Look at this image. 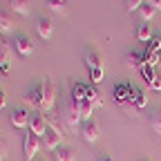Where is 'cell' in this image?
I'll list each match as a JSON object with an SVG mask.
<instances>
[{"label":"cell","mask_w":161,"mask_h":161,"mask_svg":"<svg viewBox=\"0 0 161 161\" xmlns=\"http://www.w3.org/2000/svg\"><path fill=\"white\" fill-rule=\"evenodd\" d=\"M5 103H7V94H5V90H0V110L5 108Z\"/></svg>","instance_id":"cell-30"},{"label":"cell","mask_w":161,"mask_h":161,"mask_svg":"<svg viewBox=\"0 0 161 161\" xmlns=\"http://www.w3.org/2000/svg\"><path fill=\"white\" fill-rule=\"evenodd\" d=\"M5 159V154H3V143H0V161H3Z\"/></svg>","instance_id":"cell-32"},{"label":"cell","mask_w":161,"mask_h":161,"mask_svg":"<svg viewBox=\"0 0 161 161\" xmlns=\"http://www.w3.org/2000/svg\"><path fill=\"white\" fill-rule=\"evenodd\" d=\"M40 146L45 150H58L60 148V132L54 130V128H47V132L43 134V139H40Z\"/></svg>","instance_id":"cell-5"},{"label":"cell","mask_w":161,"mask_h":161,"mask_svg":"<svg viewBox=\"0 0 161 161\" xmlns=\"http://www.w3.org/2000/svg\"><path fill=\"white\" fill-rule=\"evenodd\" d=\"M47 128H49L47 116H43V114H31V119H29V132H34L36 136L43 139V134L47 132Z\"/></svg>","instance_id":"cell-4"},{"label":"cell","mask_w":161,"mask_h":161,"mask_svg":"<svg viewBox=\"0 0 161 161\" xmlns=\"http://www.w3.org/2000/svg\"><path fill=\"white\" fill-rule=\"evenodd\" d=\"M11 29H14V23H11V20H9L7 16L0 14V31H3V34H9Z\"/></svg>","instance_id":"cell-24"},{"label":"cell","mask_w":161,"mask_h":161,"mask_svg":"<svg viewBox=\"0 0 161 161\" xmlns=\"http://www.w3.org/2000/svg\"><path fill=\"white\" fill-rule=\"evenodd\" d=\"M80 134H83V139L87 141V143H94L101 132H98V125L94 123V121H85V123L80 125Z\"/></svg>","instance_id":"cell-9"},{"label":"cell","mask_w":161,"mask_h":161,"mask_svg":"<svg viewBox=\"0 0 161 161\" xmlns=\"http://www.w3.org/2000/svg\"><path fill=\"white\" fill-rule=\"evenodd\" d=\"M76 108H78V114H80V121H90V116H92V112H94V105L90 103V101L85 98V101H80V103H76Z\"/></svg>","instance_id":"cell-15"},{"label":"cell","mask_w":161,"mask_h":161,"mask_svg":"<svg viewBox=\"0 0 161 161\" xmlns=\"http://www.w3.org/2000/svg\"><path fill=\"white\" fill-rule=\"evenodd\" d=\"M49 9H52L54 14H60V16L65 14V5H60V3H56V0H49Z\"/></svg>","instance_id":"cell-27"},{"label":"cell","mask_w":161,"mask_h":161,"mask_svg":"<svg viewBox=\"0 0 161 161\" xmlns=\"http://www.w3.org/2000/svg\"><path fill=\"white\" fill-rule=\"evenodd\" d=\"M36 31H38V36L43 38V40H49L52 34H54V20L49 16H43V18L38 20V25H36Z\"/></svg>","instance_id":"cell-8"},{"label":"cell","mask_w":161,"mask_h":161,"mask_svg":"<svg viewBox=\"0 0 161 161\" xmlns=\"http://www.w3.org/2000/svg\"><path fill=\"white\" fill-rule=\"evenodd\" d=\"M3 76H5V74H3V69H0V80H3Z\"/></svg>","instance_id":"cell-34"},{"label":"cell","mask_w":161,"mask_h":161,"mask_svg":"<svg viewBox=\"0 0 161 161\" xmlns=\"http://www.w3.org/2000/svg\"><path fill=\"white\" fill-rule=\"evenodd\" d=\"M148 123H150L152 132L161 134V108H154V110L150 112V119H148Z\"/></svg>","instance_id":"cell-17"},{"label":"cell","mask_w":161,"mask_h":161,"mask_svg":"<svg viewBox=\"0 0 161 161\" xmlns=\"http://www.w3.org/2000/svg\"><path fill=\"white\" fill-rule=\"evenodd\" d=\"M159 60H161V54H159Z\"/></svg>","instance_id":"cell-35"},{"label":"cell","mask_w":161,"mask_h":161,"mask_svg":"<svg viewBox=\"0 0 161 161\" xmlns=\"http://www.w3.org/2000/svg\"><path fill=\"white\" fill-rule=\"evenodd\" d=\"M63 121H65V125L67 128H78L80 123V114H78V108L72 98H67V103H65V114H63Z\"/></svg>","instance_id":"cell-3"},{"label":"cell","mask_w":161,"mask_h":161,"mask_svg":"<svg viewBox=\"0 0 161 161\" xmlns=\"http://www.w3.org/2000/svg\"><path fill=\"white\" fill-rule=\"evenodd\" d=\"M136 38L139 40H150L152 38V31H150V25H139V29H136Z\"/></svg>","instance_id":"cell-23"},{"label":"cell","mask_w":161,"mask_h":161,"mask_svg":"<svg viewBox=\"0 0 161 161\" xmlns=\"http://www.w3.org/2000/svg\"><path fill=\"white\" fill-rule=\"evenodd\" d=\"M114 101H116L119 105H125L128 101H130V85L119 83V85L114 87Z\"/></svg>","instance_id":"cell-11"},{"label":"cell","mask_w":161,"mask_h":161,"mask_svg":"<svg viewBox=\"0 0 161 161\" xmlns=\"http://www.w3.org/2000/svg\"><path fill=\"white\" fill-rule=\"evenodd\" d=\"M96 161H114V159H112V157H110V154H101V157H98V159H96Z\"/></svg>","instance_id":"cell-31"},{"label":"cell","mask_w":161,"mask_h":161,"mask_svg":"<svg viewBox=\"0 0 161 161\" xmlns=\"http://www.w3.org/2000/svg\"><path fill=\"white\" fill-rule=\"evenodd\" d=\"M125 58H128L125 63H128L130 67H136V69H141V67L146 65V60H143V54H139V52H132V54H128Z\"/></svg>","instance_id":"cell-20"},{"label":"cell","mask_w":161,"mask_h":161,"mask_svg":"<svg viewBox=\"0 0 161 161\" xmlns=\"http://www.w3.org/2000/svg\"><path fill=\"white\" fill-rule=\"evenodd\" d=\"M38 150H40V136H36L34 132H27L23 136V157H25V161H34Z\"/></svg>","instance_id":"cell-2"},{"label":"cell","mask_w":161,"mask_h":161,"mask_svg":"<svg viewBox=\"0 0 161 161\" xmlns=\"http://www.w3.org/2000/svg\"><path fill=\"white\" fill-rule=\"evenodd\" d=\"M85 98L90 101V103H92L94 108H101V103H103V101H101V92H98L94 85H90V87H87V92H85Z\"/></svg>","instance_id":"cell-21"},{"label":"cell","mask_w":161,"mask_h":161,"mask_svg":"<svg viewBox=\"0 0 161 161\" xmlns=\"http://www.w3.org/2000/svg\"><path fill=\"white\" fill-rule=\"evenodd\" d=\"M150 87H152V90H161V76H159V74H157V76L152 78V83H150Z\"/></svg>","instance_id":"cell-28"},{"label":"cell","mask_w":161,"mask_h":161,"mask_svg":"<svg viewBox=\"0 0 161 161\" xmlns=\"http://www.w3.org/2000/svg\"><path fill=\"white\" fill-rule=\"evenodd\" d=\"M23 101H25V108L29 105V108H36V110H38V108H40V98H38V90H36V87H34V90H29V92H27V94L23 96Z\"/></svg>","instance_id":"cell-19"},{"label":"cell","mask_w":161,"mask_h":161,"mask_svg":"<svg viewBox=\"0 0 161 161\" xmlns=\"http://www.w3.org/2000/svg\"><path fill=\"white\" fill-rule=\"evenodd\" d=\"M85 63L90 69H103V56H101V52H87L85 54Z\"/></svg>","instance_id":"cell-12"},{"label":"cell","mask_w":161,"mask_h":161,"mask_svg":"<svg viewBox=\"0 0 161 161\" xmlns=\"http://www.w3.org/2000/svg\"><path fill=\"white\" fill-rule=\"evenodd\" d=\"M90 80L92 85H101L103 83V69H90Z\"/></svg>","instance_id":"cell-25"},{"label":"cell","mask_w":161,"mask_h":161,"mask_svg":"<svg viewBox=\"0 0 161 161\" xmlns=\"http://www.w3.org/2000/svg\"><path fill=\"white\" fill-rule=\"evenodd\" d=\"M29 110L27 108H16L11 114H9V121H11V125L14 128H25V125H29Z\"/></svg>","instance_id":"cell-6"},{"label":"cell","mask_w":161,"mask_h":161,"mask_svg":"<svg viewBox=\"0 0 161 161\" xmlns=\"http://www.w3.org/2000/svg\"><path fill=\"white\" fill-rule=\"evenodd\" d=\"M0 69L3 74H9L11 72V58H9V47L5 43H0Z\"/></svg>","instance_id":"cell-14"},{"label":"cell","mask_w":161,"mask_h":161,"mask_svg":"<svg viewBox=\"0 0 161 161\" xmlns=\"http://www.w3.org/2000/svg\"><path fill=\"white\" fill-rule=\"evenodd\" d=\"M9 7H11V11H16L20 16H27L31 11V0H9Z\"/></svg>","instance_id":"cell-13"},{"label":"cell","mask_w":161,"mask_h":161,"mask_svg":"<svg viewBox=\"0 0 161 161\" xmlns=\"http://www.w3.org/2000/svg\"><path fill=\"white\" fill-rule=\"evenodd\" d=\"M56 3H60V5H65V0H56Z\"/></svg>","instance_id":"cell-33"},{"label":"cell","mask_w":161,"mask_h":161,"mask_svg":"<svg viewBox=\"0 0 161 161\" xmlns=\"http://www.w3.org/2000/svg\"><path fill=\"white\" fill-rule=\"evenodd\" d=\"M16 52H18V56H31V52H34V43H31V38H27V36H18L16 38Z\"/></svg>","instance_id":"cell-10"},{"label":"cell","mask_w":161,"mask_h":161,"mask_svg":"<svg viewBox=\"0 0 161 161\" xmlns=\"http://www.w3.org/2000/svg\"><path fill=\"white\" fill-rule=\"evenodd\" d=\"M85 92H87V85L83 83H72V101L74 103H80V101H85Z\"/></svg>","instance_id":"cell-16"},{"label":"cell","mask_w":161,"mask_h":161,"mask_svg":"<svg viewBox=\"0 0 161 161\" xmlns=\"http://www.w3.org/2000/svg\"><path fill=\"white\" fill-rule=\"evenodd\" d=\"M154 14H157V9L150 7L148 3H143V5H141V9H139V16L143 18V23H150V20L154 18Z\"/></svg>","instance_id":"cell-22"},{"label":"cell","mask_w":161,"mask_h":161,"mask_svg":"<svg viewBox=\"0 0 161 161\" xmlns=\"http://www.w3.org/2000/svg\"><path fill=\"white\" fill-rule=\"evenodd\" d=\"M38 90V98H40V112H52L54 105H56V94H58V87L54 85V80L43 76V80L36 85Z\"/></svg>","instance_id":"cell-1"},{"label":"cell","mask_w":161,"mask_h":161,"mask_svg":"<svg viewBox=\"0 0 161 161\" xmlns=\"http://www.w3.org/2000/svg\"><path fill=\"white\" fill-rule=\"evenodd\" d=\"M128 103H132L134 110H143L146 103H148L146 92L141 90V87H136V85H130V101H128Z\"/></svg>","instance_id":"cell-7"},{"label":"cell","mask_w":161,"mask_h":161,"mask_svg":"<svg viewBox=\"0 0 161 161\" xmlns=\"http://www.w3.org/2000/svg\"><path fill=\"white\" fill-rule=\"evenodd\" d=\"M146 3H148L150 7H154L157 11H161V0H146Z\"/></svg>","instance_id":"cell-29"},{"label":"cell","mask_w":161,"mask_h":161,"mask_svg":"<svg viewBox=\"0 0 161 161\" xmlns=\"http://www.w3.org/2000/svg\"><path fill=\"white\" fill-rule=\"evenodd\" d=\"M143 161H146V159H143Z\"/></svg>","instance_id":"cell-36"},{"label":"cell","mask_w":161,"mask_h":161,"mask_svg":"<svg viewBox=\"0 0 161 161\" xmlns=\"http://www.w3.org/2000/svg\"><path fill=\"white\" fill-rule=\"evenodd\" d=\"M54 159L56 161H74V150L67 146H60L58 150H54Z\"/></svg>","instance_id":"cell-18"},{"label":"cell","mask_w":161,"mask_h":161,"mask_svg":"<svg viewBox=\"0 0 161 161\" xmlns=\"http://www.w3.org/2000/svg\"><path fill=\"white\" fill-rule=\"evenodd\" d=\"M146 0H125V11H139L141 9V5H143Z\"/></svg>","instance_id":"cell-26"}]
</instances>
